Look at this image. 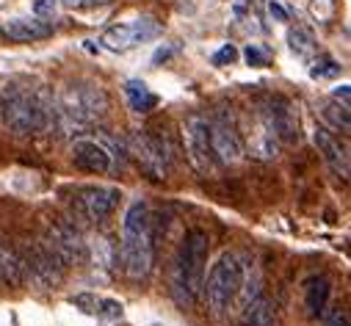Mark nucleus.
<instances>
[{
	"mask_svg": "<svg viewBox=\"0 0 351 326\" xmlns=\"http://www.w3.org/2000/svg\"><path fill=\"white\" fill-rule=\"evenodd\" d=\"M106 111H108V95L100 86L77 84V86H66L58 95L50 125H56L61 133H83L97 119H103Z\"/></svg>",
	"mask_w": 351,
	"mask_h": 326,
	"instance_id": "nucleus-1",
	"label": "nucleus"
},
{
	"mask_svg": "<svg viewBox=\"0 0 351 326\" xmlns=\"http://www.w3.org/2000/svg\"><path fill=\"white\" fill-rule=\"evenodd\" d=\"M152 221L147 202H133L122 221V271L130 279H147L152 271Z\"/></svg>",
	"mask_w": 351,
	"mask_h": 326,
	"instance_id": "nucleus-2",
	"label": "nucleus"
},
{
	"mask_svg": "<svg viewBox=\"0 0 351 326\" xmlns=\"http://www.w3.org/2000/svg\"><path fill=\"white\" fill-rule=\"evenodd\" d=\"M243 285H246V263L241 260V255L224 252L210 268L208 279L202 282V296L216 315H224L243 296Z\"/></svg>",
	"mask_w": 351,
	"mask_h": 326,
	"instance_id": "nucleus-3",
	"label": "nucleus"
},
{
	"mask_svg": "<svg viewBox=\"0 0 351 326\" xmlns=\"http://www.w3.org/2000/svg\"><path fill=\"white\" fill-rule=\"evenodd\" d=\"M208 252H210V238L202 229H189L178 260H174V271H178V285L186 290L189 299L202 296V282H205V268H208Z\"/></svg>",
	"mask_w": 351,
	"mask_h": 326,
	"instance_id": "nucleus-4",
	"label": "nucleus"
},
{
	"mask_svg": "<svg viewBox=\"0 0 351 326\" xmlns=\"http://www.w3.org/2000/svg\"><path fill=\"white\" fill-rule=\"evenodd\" d=\"M3 119L20 136L42 133L50 127L53 103L45 100L42 92H14L3 105Z\"/></svg>",
	"mask_w": 351,
	"mask_h": 326,
	"instance_id": "nucleus-5",
	"label": "nucleus"
},
{
	"mask_svg": "<svg viewBox=\"0 0 351 326\" xmlns=\"http://www.w3.org/2000/svg\"><path fill=\"white\" fill-rule=\"evenodd\" d=\"M128 149L133 160L141 166V172L149 180H166L171 172V149L166 147L163 138L152 136L149 130H138L128 136Z\"/></svg>",
	"mask_w": 351,
	"mask_h": 326,
	"instance_id": "nucleus-6",
	"label": "nucleus"
},
{
	"mask_svg": "<svg viewBox=\"0 0 351 326\" xmlns=\"http://www.w3.org/2000/svg\"><path fill=\"white\" fill-rule=\"evenodd\" d=\"M119 199H122V194L117 188H108V186H80V188H75L72 205H75V210H77V216L83 221L100 224V221H106L114 213Z\"/></svg>",
	"mask_w": 351,
	"mask_h": 326,
	"instance_id": "nucleus-7",
	"label": "nucleus"
},
{
	"mask_svg": "<svg viewBox=\"0 0 351 326\" xmlns=\"http://www.w3.org/2000/svg\"><path fill=\"white\" fill-rule=\"evenodd\" d=\"M158 34H160V23H155L152 17H138L133 23L111 25L100 36V45L108 47L111 53H125V50H133L136 45H144V42L155 39Z\"/></svg>",
	"mask_w": 351,
	"mask_h": 326,
	"instance_id": "nucleus-8",
	"label": "nucleus"
},
{
	"mask_svg": "<svg viewBox=\"0 0 351 326\" xmlns=\"http://www.w3.org/2000/svg\"><path fill=\"white\" fill-rule=\"evenodd\" d=\"M25 268H28V282H34L39 290H47L61 285L66 263L50 247H39L25 258Z\"/></svg>",
	"mask_w": 351,
	"mask_h": 326,
	"instance_id": "nucleus-9",
	"label": "nucleus"
},
{
	"mask_svg": "<svg viewBox=\"0 0 351 326\" xmlns=\"http://www.w3.org/2000/svg\"><path fill=\"white\" fill-rule=\"evenodd\" d=\"M260 119L271 127V133L277 136L280 144H299V138H302L299 116L288 100H271L266 108H263Z\"/></svg>",
	"mask_w": 351,
	"mask_h": 326,
	"instance_id": "nucleus-10",
	"label": "nucleus"
},
{
	"mask_svg": "<svg viewBox=\"0 0 351 326\" xmlns=\"http://www.w3.org/2000/svg\"><path fill=\"white\" fill-rule=\"evenodd\" d=\"M186 152H189L191 166L199 175L210 172L213 152H210V125H208V119L194 116V119L186 122Z\"/></svg>",
	"mask_w": 351,
	"mask_h": 326,
	"instance_id": "nucleus-11",
	"label": "nucleus"
},
{
	"mask_svg": "<svg viewBox=\"0 0 351 326\" xmlns=\"http://www.w3.org/2000/svg\"><path fill=\"white\" fill-rule=\"evenodd\" d=\"M75 169L86 172V175H108L111 172V152L106 149V144L95 141V138H75L69 147Z\"/></svg>",
	"mask_w": 351,
	"mask_h": 326,
	"instance_id": "nucleus-12",
	"label": "nucleus"
},
{
	"mask_svg": "<svg viewBox=\"0 0 351 326\" xmlns=\"http://www.w3.org/2000/svg\"><path fill=\"white\" fill-rule=\"evenodd\" d=\"M210 152L219 163H241L246 155L243 141L227 125H210Z\"/></svg>",
	"mask_w": 351,
	"mask_h": 326,
	"instance_id": "nucleus-13",
	"label": "nucleus"
},
{
	"mask_svg": "<svg viewBox=\"0 0 351 326\" xmlns=\"http://www.w3.org/2000/svg\"><path fill=\"white\" fill-rule=\"evenodd\" d=\"M0 34L12 42H39V39L53 36V23H45L42 17H34V20L17 17V20H6L0 25Z\"/></svg>",
	"mask_w": 351,
	"mask_h": 326,
	"instance_id": "nucleus-14",
	"label": "nucleus"
},
{
	"mask_svg": "<svg viewBox=\"0 0 351 326\" xmlns=\"http://www.w3.org/2000/svg\"><path fill=\"white\" fill-rule=\"evenodd\" d=\"M313 144L318 147V152L324 155V160L329 163V166H332L340 177H348V152H346V147L332 136L329 127H315Z\"/></svg>",
	"mask_w": 351,
	"mask_h": 326,
	"instance_id": "nucleus-15",
	"label": "nucleus"
},
{
	"mask_svg": "<svg viewBox=\"0 0 351 326\" xmlns=\"http://www.w3.org/2000/svg\"><path fill=\"white\" fill-rule=\"evenodd\" d=\"M47 247H50V249L69 266L72 260H77V258L83 255V247H86V243L80 240V235H77L75 227H69V224H56Z\"/></svg>",
	"mask_w": 351,
	"mask_h": 326,
	"instance_id": "nucleus-16",
	"label": "nucleus"
},
{
	"mask_svg": "<svg viewBox=\"0 0 351 326\" xmlns=\"http://www.w3.org/2000/svg\"><path fill=\"white\" fill-rule=\"evenodd\" d=\"M249 155L254 160H263V163L280 158V141H277V136L271 133V127L263 119H257L254 130L249 133Z\"/></svg>",
	"mask_w": 351,
	"mask_h": 326,
	"instance_id": "nucleus-17",
	"label": "nucleus"
},
{
	"mask_svg": "<svg viewBox=\"0 0 351 326\" xmlns=\"http://www.w3.org/2000/svg\"><path fill=\"white\" fill-rule=\"evenodd\" d=\"M277 323V312H274V304L269 296H252L243 310H241V326H274Z\"/></svg>",
	"mask_w": 351,
	"mask_h": 326,
	"instance_id": "nucleus-18",
	"label": "nucleus"
},
{
	"mask_svg": "<svg viewBox=\"0 0 351 326\" xmlns=\"http://www.w3.org/2000/svg\"><path fill=\"white\" fill-rule=\"evenodd\" d=\"M329 296H332V282L324 274L310 277L304 282V307H307V315L310 318H321L324 310H326Z\"/></svg>",
	"mask_w": 351,
	"mask_h": 326,
	"instance_id": "nucleus-19",
	"label": "nucleus"
},
{
	"mask_svg": "<svg viewBox=\"0 0 351 326\" xmlns=\"http://www.w3.org/2000/svg\"><path fill=\"white\" fill-rule=\"evenodd\" d=\"M75 304H77L83 312L97 315L100 321H119V318L125 315L122 301H117V299H103V296H92V293L77 296V299H75Z\"/></svg>",
	"mask_w": 351,
	"mask_h": 326,
	"instance_id": "nucleus-20",
	"label": "nucleus"
},
{
	"mask_svg": "<svg viewBox=\"0 0 351 326\" xmlns=\"http://www.w3.org/2000/svg\"><path fill=\"white\" fill-rule=\"evenodd\" d=\"M0 279L9 282L12 288H20L28 282V268H25V260L12 252V249H3L0 247Z\"/></svg>",
	"mask_w": 351,
	"mask_h": 326,
	"instance_id": "nucleus-21",
	"label": "nucleus"
},
{
	"mask_svg": "<svg viewBox=\"0 0 351 326\" xmlns=\"http://www.w3.org/2000/svg\"><path fill=\"white\" fill-rule=\"evenodd\" d=\"M125 97H128L130 111H136V114H149L160 103L158 95L149 92V86L144 84V80H128V84H125Z\"/></svg>",
	"mask_w": 351,
	"mask_h": 326,
	"instance_id": "nucleus-22",
	"label": "nucleus"
},
{
	"mask_svg": "<svg viewBox=\"0 0 351 326\" xmlns=\"http://www.w3.org/2000/svg\"><path fill=\"white\" fill-rule=\"evenodd\" d=\"M86 249H89V258H92V266L100 268V271H111L114 263H117V249L111 238L106 235H92L89 243H86Z\"/></svg>",
	"mask_w": 351,
	"mask_h": 326,
	"instance_id": "nucleus-23",
	"label": "nucleus"
},
{
	"mask_svg": "<svg viewBox=\"0 0 351 326\" xmlns=\"http://www.w3.org/2000/svg\"><path fill=\"white\" fill-rule=\"evenodd\" d=\"M288 47H291L293 55H299V58H310V55L318 53V39H315V34H313L310 28H304V25H293V28L288 31Z\"/></svg>",
	"mask_w": 351,
	"mask_h": 326,
	"instance_id": "nucleus-24",
	"label": "nucleus"
},
{
	"mask_svg": "<svg viewBox=\"0 0 351 326\" xmlns=\"http://www.w3.org/2000/svg\"><path fill=\"white\" fill-rule=\"evenodd\" d=\"M321 116H324V122H326L329 127H335V130H343V133L351 130V114H348V108L340 105V103H335V100H329V103L321 105Z\"/></svg>",
	"mask_w": 351,
	"mask_h": 326,
	"instance_id": "nucleus-25",
	"label": "nucleus"
},
{
	"mask_svg": "<svg viewBox=\"0 0 351 326\" xmlns=\"http://www.w3.org/2000/svg\"><path fill=\"white\" fill-rule=\"evenodd\" d=\"M337 75H340V64L335 58H329V55H321L310 66V77H315V80H329V77H337Z\"/></svg>",
	"mask_w": 351,
	"mask_h": 326,
	"instance_id": "nucleus-26",
	"label": "nucleus"
},
{
	"mask_svg": "<svg viewBox=\"0 0 351 326\" xmlns=\"http://www.w3.org/2000/svg\"><path fill=\"white\" fill-rule=\"evenodd\" d=\"M72 3H75V0H36V3H34V14L42 17V20H47V17H56L58 12L69 9Z\"/></svg>",
	"mask_w": 351,
	"mask_h": 326,
	"instance_id": "nucleus-27",
	"label": "nucleus"
},
{
	"mask_svg": "<svg viewBox=\"0 0 351 326\" xmlns=\"http://www.w3.org/2000/svg\"><path fill=\"white\" fill-rule=\"evenodd\" d=\"M243 58H246V64L249 66H254V69H263V66H269V61H271V55L263 50L260 45H246V50H243Z\"/></svg>",
	"mask_w": 351,
	"mask_h": 326,
	"instance_id": "nucleus-28",
	"label": "nucleus"
},
{
	"mask_svg": "<svg viewBox=\"0 0 351 326\" xmlns=\"http://www.w3.org/2000/svg\"><path fill=\"white\" fill-rule=\"evenodd\" d=\"M235 58H238V50H235V45H221V50L219 53H213V66H230V64H235Z\"/></svg>",
	"mask_w": 351,
	"mask_h": 326,
	"instance_id": "nucleus-29",
	"label": "nucleus"
},
{
	"mask_svg": "<svg viewBox=\"0 0 351 326\" xmlns=\"http://www.w3.org/2000/svg\"><path fill=\"white\" fill-rule=\"evenodd\" d=\"M269 14L277 20V23H288L291 20V14H288V9H282L280 3H277V0H271V3H269Z\"/></svg>",
	"mask_w": 351,
	"mask_h": 326,
	"instance_id": "nucleus-30",
	"label": "nucleus"
},
{
	"mask_svg": "<svg viewBox=\"0 0 351 326\" xmlns=\"http://www.w3.org/2000/svg\"><path fill=\"white\" fill-rule=\"evenodd\" d=\"M348 89H351V86H348V84H343V86H337V89H335V92H332V100H335V103H340V105H346V108H348V97H351V92H348Z\"/></svg>",
	"mask_w": 351,
	"mask_h": 326,
	"instance_id": "nucleus-31",
	"label": "nucleus"
},
{
	"mask_svg": "<svg viewBox=\"0 0 351 326\" xmlns=\"http://www.w3.org/2000/svg\"><path fill=\"white\" fill-rule=\"evenodd\" d=\"M324 326H348V312H343V310L340 312H332Z\"/></svg>",
	"mask_w": 351,
	"mask_h": 326,
	"instance_id": "nucleus-32",
	"label": "nucleus"
},
{
	"mask_svg": "<svg viewBox=\"0 0 351 326\" xmlns=\"http://www.w3.org/2000/svg\"><path fill=\"white\" fill-rule=\"evenodd\" d=\"M171 55H174V47H158L155 55H152V64H160V61H166Z\"/></svg>",
	"mask_w": 351,
	"mask_h": 326,
	"instance_id": "nucleus-33",
	"label": "nucleus"
},
{
	"mask_svg": "<svg viewBox=\"0 0 351 326\" xmlns=\"http://www.w3.org/2000/svg\"><path fill=\"white\" fill-rule=\"evenodd\" d=\"M238 3H241V6H252V3H254V0H238Z\"/></svg>",
	"mask_w": 351,
	"mask_h": 326,
	"instance_id": "nucleus-34",
	"label": "nucleus"
}]
</instances>
